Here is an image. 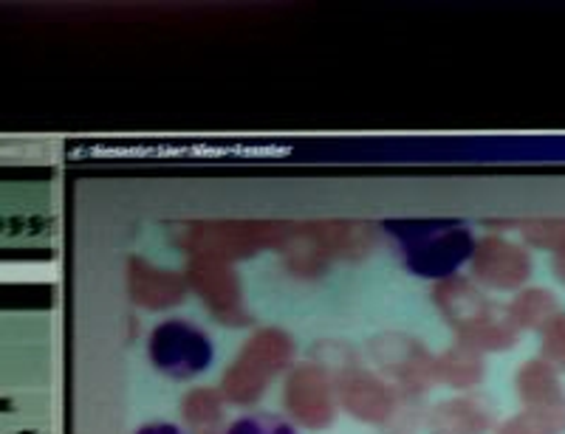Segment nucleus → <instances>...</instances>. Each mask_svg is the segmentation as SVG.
I'll return each instance as SVG.
<instances>
[{
    "mask_svg": "<svg viewBox=\"0 0 565 434\" xmlns=\"http://www.w3.org/2000/svg\"><path fill=\"white\" fill-rule=\"evenodd\" d=\"M387 249L416 280L441 282L456 276L478 249L476 231L463 220L427 217V220H382Z\"/></svg>",
    "mask_w": 565,
    "mask_h": 434,
    "instance_id": "1",
    "label": "nucleus"
},
{
    "mask_svg": "<svg viewBox=\"0 0 565 434\" xmlns=\"http://www.w3.org/2000/svg\"><path fill=\"white\" fill-rule=\"evenodd\" d=\"M145 356L161 378L175 383L195 381L215 361V341L201 325L173 316L148 333Z\"/></svg>",
    "mask_w": 565,
    "mask_h": 434,
    "instance_id": "2",
    "label": "nucleus"
},
{
    "mask_svg": "<svg viewBox=\"0 0 565 434\" xmlns=\"http://www.w3.org/2000/svg\"><path fill=\"white\" fill-rule=\"evenodd\" d=\"M224 434H300L289 417L275 415V412H249L235 421H230Z\"/></svg>",
    "mask_w": 565,
    "mask_h": 434,
    "instance_id": "3",
    "label": "nucleus"
},
{
    "mask_svg": "<svg viewBox=\"0 0 565 434\" xmlns=\"http://www.w3.org/2000/svg\"><path fill=\"white\" fill-rule=\"evenodd\" d=\"M134 434H186L179 423H170V421H150V423H141Z\"/></svg>",
    "mask_w": 565,
    "mask_h": 434,
    "instance_id": "4",
    "label": "nucleus"
}]
</instances>
